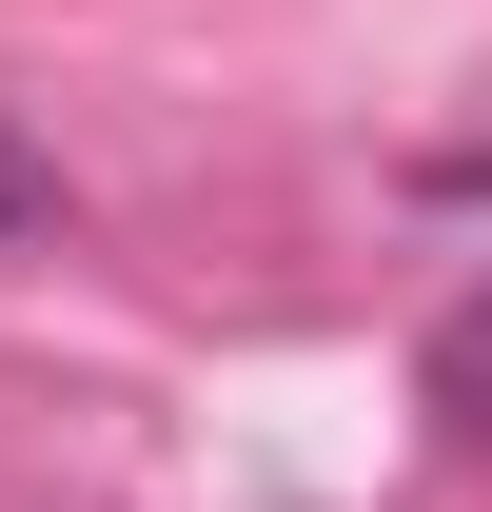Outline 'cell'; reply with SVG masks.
Instances as JSON below:
<instances>
[{
    "label": "cell",
    "instance_id": "obj_1",
    "mask_svg": "<svg viewBox=\"0 0 492 512\" xmlns=\"http://www.w3.org/2000/svg\"><path fill=\"white\" fill-rule=\"evenodd\" d=\"M433 414H453V434H492V296L433 335Z\"/></svg>",
    "mask_w": 492,
    "mask_h": 512
},
{
    "label": "cell",
    "instance_id": "obj_2",
    "mask_svg": "<svg viewBox=\"0 0 492 512\" xmlns=\"http://www.w3.org/2000/svg\"><path fill=\"white\" fill-rule=\"evenodd\" d=\"M40 217H60V158H40V138L0 119V237H40Z\"/></svg>",
    "mask_w": 492,
    "mask_h": 512
}]
</instances>
